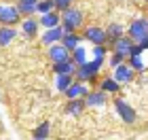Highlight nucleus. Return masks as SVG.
Wrapping results in <instances>:
<instances>
[{"mask_svg": "<svg viewBox=\"0 0 148 140\" xmlns=\"http://www.w3.org/2000/svg\"><path fill=\"white\" fill-rule=\"evenodd\" d=\"M85 108H87V106H85V100H83V98H78V100H68V104H66V112H68L70 117H80Z\"/></svg>", "mask_w": 148, "mask_h": 140, "instance_id": "nucleus-18", "label": "nucleus"}, {"mask_svg": "<svg viewBox=\"0 0 148 140\" xmlns=\"http://www.w3.org/2000/svg\"><path fill=\"white\" fill-rule=\"evenodd\" d=\"M51 11H55V6H53V0H38V4H36V13L45 15V13H51Z\"/></svg>", "mask_w": 148, "mask_h": 140, "instance_id": "nucleus-27", "label": "nucleus"}, {"mask_svg": "<svg viewBox=\"0 0 148 140\" xmlns=\"http://www.w3.org/2000/svg\"><path fill=\"white\" fill-rule=\"evenodd\" d=\"M38 23L42 26L45 30L49 28H57V26H62V15H59L57 11H51V13H45V15H40Z\"/></svg>", "mask_w": 148, "mask_h": 140, "instance_id": "nucleus-14", "label": "nucleus"}, {"mask_svg": "<svg viewBox=\"0 0 148 140\" xmlns=\"http://www.w3.org/2000/svg\"><path fill=\"white\" fill-rule=\"evenodd\" d=\"M49 59L53 64H57V62H66V59H70V51L66 49V47L62 43H55V45H51L49 47Z\"/></svg>", "mask_w": 148, "mask_h": 140, "instance_id": "nucleus-11", "label": "nucleus"}, {"mask_svg": "<svg viewBox=\"0 0 148 140\" xmlns=\"http://www.w3.org/2000/svg\"><path fill=\"white\" fill-rule=\"evenodd\" d=\"M114 110L119 112V117H121V121H125V123H136V119H138V115H136V110H133V106L127 102V100H123V98H116L114 100Z\"/></svg>", "mask_w": 148, "mask_h": 140, "instance_id": "nucleus-4", "label": "nucleus"}, {"mask_svg": "<svg viewBox=\"0 0 148 140\" xmlns=\"http://www.w3.org/2000/svg\"><path fill=\"white\" fill-rule=\"evenodd\" d=\"M129 62H127V66L133 70V72H144V68H146V64H144V59H142V55H129L127 57Z\"/></svg>", "mask_w": 148, "mask_h": 140, "instance_id": "nucleus-26", "label": "nucleus"}, {"mask_svg": "<svg viewBox=\"0 0 148 140\" xmlns=\"http://www.w3.org/2000/svg\"><path fill=\"white\" fill-rule=\"evenodd\" d=\"M138 45H140V47H142V49H144V51H146V49H148V36H146V38H144V41H140V43H138Z\"/></svg>", "mask_w": 148, "mask_h": 140, "instance_id": "nucleus-31", "label": "nucleus"}, {"mask_svg": "<svg viewBox=\"0 0 148 140\" xmlns=\"http://www.w3.org/2000/svg\"><path fill=\"white\" fill-rule=\"evenodd\" d=\"M106 36H108L110 43H114V41H116V38H121V36H125L123 26H121V23H110L108 28H106Z\"/></svg>", "mask_w": 148, "mask_h": 140, "instance_id": "nucleus-23", "label": "nucleus"}, {"mask_svg": "<svg viewBox=\"0 0 148 140\" xmlns=\"http://www.w3.org/2000/svg\"><path fill=\"white\" fill-rule=\"evenodd\" d=\"M106 55H108V49H106V45H93V49H91V62L95 64L97 68H102Z\"/></svg>", "mask_w": 148, "mask_h": 140, "instance_id": "nucleus-17", "label": "nucleus"}, {"mask_svg": "<svg viewBox=\"0 0 148 140\" xmlns=\"http://www.w3.org/2000/svg\"><path fill=\"white\" fill-rule=\"evenodd\" d=\"M74 81V77L72 74H55V89L57 91H66V89H68L70 87V83Z\"/></svg>", "mask_w": 148, "mask_h": 140, "instance_id": "nucleus-24", "label": "nucleus"}, {"mask_svg": "<svg viewBox=\"0 0 148 140\" xmlns=\"http://www.w3.org/2000/svg\"><path fill=\"white\" fill-rule=\"evenodd\" d=\"M142 53H144V49H142L140 45H136V43H133V47H131V53H129V55H142Z\"/></svg>", "mask_w": 148, "mask_h": 140, "instance_id": "nucleus-30", "label": "nucleus"}, {"mask_svg": "<svg viewBox=\"0 0 148 140\" xmlns=\"http://www.w3.org/2000/svg\"><path fill=\"white\" fill-rule=\"evenodd\" d=\"M17 36V30L13 26H0V47H9Z\"/></svg>", "mask_w": 148, "mask_h": 140, "instance_id": "nucleus-16", "label": "nucleus"}, {"mask_svg": "<svg viewBox=\"0 0 148 140\" xmlns=\"http://www.w3.org/2000/svg\"><path fill=\"white\" fill-rule=\"evenodd\" d=\"M53 6H55L57 13H62V11H66V9L72 6V0H53Z\"/></svg>", "mask_w": 148, "mask_h": 140, "instance_id": "nucleus-29", "label": "nucleus"}, {"mask_svg": "<svg viewBox=\"0 0 148 140\" xmlns=\"http://www.w3.org/2000/svg\"><path fill=\"white\" fill-rule=\"evenodd\" d=\"M146 36H148V19H144V17L133 19L129 23V38L138 45L140 41H144Z\"/></svg>", "mask_w": 148, "mask_h": 140, "instance_id": "nucleus-5", "label": "nucleus"}, {"mask_svg": "<svg viewBox=\"0 0 148 140\" xmlns=\"http://www.w3.org/2000/svg\"><path fill=\"white\" fill-rule=\"evenodd\" d=\"M62 45H64L66 49L72 53L78 45H83V36H78L76 32H66V34L62 36Z\"/></svg>", "mask_w": 148, "mask_h": 140, "instance_id": "nucleus-15", "label": "nucleus"}, {"mask_svg": "<svg viewBox=\"0 0 148 140\" xmlns=\"http://www.w3.org/2000/svg\"><path fill=\"white\" fill-rule=\"evenodd\" d=\"M49 132H51V123H49V121H42V123L34 130L32 138H34V140H47V138H49Z\"/></svg>", "mask_w": 148, "mask_h": 140, "instance_id": "nucleus-25", "label": "nucleus"}, {"mask_svg": "<svg viewBox=\"0 0 148 140\" xmlns=\"http://www.w3.org/2000/svg\"><path fill=\"white\" fill-rule=\"evenodd\" d=\"M21 21L17 4H0V26H15Z\"/></svg>", "mask_w": 148, "mask_h": 140, "instance_id": "nucleus-2", "label": "nucleus"}, {"mask_svg": "<svg viewBox=\"0 0 148 140\" xmlns=\"http://www.w3.org/2000/svg\"><path fill=\"white\" fill-rule=\"evenodd\" d=\"M53 72H55V74H72L74 77V72H76V64H74L72 59L57 62V64H53Z\"/></svg>", "mask_w": 148, "mask_h": 140, "instance_id": "nucleus-19", "label": "nucleus"}, {"mask_svg": "<svg viewBox=\"0 0 148 140\" xmlns=\"http://www.w3.org/2000/svg\"><path fill=\"white\" fill-rule=\"evenodd\" d=\"M99 89H102L104 93H119V89H121V85L114 81L112 77H106V79H102V81H99Z\"/></svg>", "mask_w": 148, "mask_h": 140, "instance_id": "nucleus-22", "label": "nucleus"}, {"mask_svg": "<svg viewBox=\"0 0 148 140\" xmlns=\"http://www.w3.org/2000/svg\"><path fill=\"white\" fill-rule=\"evenodd\" d=\"M133 74H136V72H133L127 64H121V66H116V68H114L112 79H114L119 85H129V83L133 81Z\"/></svg>", "mask_w": 148, "mask_h": 140, "instance_id": "nucleus-8", "label": "nucleus"}, {"mask_svg": "<svg viewBox=\"0 0 148 140\" xmlns=\"http://www.w3.org/2000/svg\"><path fill=\"white\" fill-rule=\"evenodd\" d=\"M131 47H133V41L129 36H121V38H116V41L112 43V51L127 59V57H129V53H131Z\"/></svg>", "mask_w": 148, "mask_h": 140, "instance_id": "nucleus-12", "label": "nucleus"}, {"mask_svg": "<svg viewBox=\"0 0 148 140\" xmlns=\"http://www.w3.org/2000/svg\"><path fill=\"white\" fill-rule=\"evenodd\" d=\"M66 34L62 26H57V28H49V30H45L42 32V36H40V41H42V45L47 47H51V45H55V43H62V36Z\"/></svg>", "mask_w": 148, "mask_h": 140, "instance_id": "nucleus-10", "label": "nucleus"}, {"mask_svg": "<svg viewBox=\"0 0 148 140\" xmlns=\"http://www.w3.org/2000/svg\"><path fill=\"white\" fill-rule=\"evenodd\" d=\"M121 64H125V57H121L119 53L112 51V53H110V59H108V66L114 70V68H116V66H121Z\"/></svg>", "mask_w": 148, "mask_h": 140, "instance_id": "nucleus-28", "label": "nucleus"}, {"mask_svg": "<svg viewBox=\"0 0 148 140\" xmlns=\"http://www.w3.org/2000/svg\"><path fill=\"white\" fill-rule=\"evenodd\" d=\"M66 93V98L68 100H78V98H85L87 93H89V87H87V83H80V81H74L70 83V87L64 91Z\"/></svg>", "mask_w": 148, "mask_h": 140, "instance_id": "nucleus-9", "label": "nucleus"}, {"mask_svg": "<svg viewBox=\"0 0 148 140\" xmlns=\"http://www.w3.org/2000/svg\"><path fill=\"white\" fill-rule=\"evenodd\" d=\"M83 100H85V106H89V108H102L108 102V93H104L102 89H95V91L89 89V93Z\"/></svg>", "mask_w": 148, "mask_h": 140, "instance_id": "nucleus-7", "label": "nucleus"}, {"mask_svg": "<svg viewBox=\"0 0 148 140\" xmlns=\"http://www.w3.org/2000/svg\"><path fill=\"white\" fill-rule=\"evenodd\" d=\"M99 74V68L93 62H85L83 66H76V72H74V79L80 83H91V81H95Z\"/></svg>", "mask_w": 148, "mask_h": 140, "instance_id": "nucleus-3", "label": "nucleus"}, {"mask_svg": "<svg viewBox=\"0 0 148 140\" xmlns=\"http://www.w3.org/2000/svg\"><path fill=\"white\" fill-rule=\"evenodd\" d=\"M83 38H87L91 45H106V43H108L106 30L104 28H97V26H89V28H85Z\"/></svg>", "mask_w": 148, "mask_h": 140, "instance_id": "nucleus-6", "label": "nucleus"}, {"mask_svg": "<svg viewBox=\"0 0 148 140\" xmlns=\"http://www.w3.org/2000/svg\"><path fill=\"white\" fill-rule=\"evenodd\" d=\"M70 59H72V62L76 64V66H83L85 62H89V51H87L83 45H78L76 49L70 53Z\"/></svg>", "mask_w": 148, "mask_h": 140, "instance_id": "nucleus-21", "label": "nucleus"}, {"mask_svg": "<svg viewBox=\"0 0 148 140\" xmlns=\"http://www.w3.org/2000/svg\"><path fill=\"white\" fill-rule=\"evenodd\" d=\"M38 28H40V23H38V19H34V15H30V17H21V32H23V36H36L38 34Z\"/></svg>", "mask_w": 148, "mask_h": 140, "instance_id": "nucleus-13", "label": "nucleus"}, {"mask_svg": "<svg viewBox=\"0 0 148 140\" xmlns=\"http://www.w3.org/2000/svg\"><path fill=\"white\" fill-rule=\"evenodd\" d=\"M59 15H62V28H64V32H76L80 26H83V19H85L83 11L76 9V6H70V9L62 11Z\"/></svg>", "mask_w": 148, "mask_h": 140, "instance_id": "nucleus-1", "label": "nucleus"}, {"mask_svg": "<svg viewBox=\"0 0 148 140\" xmlns=\"http://www.w3.org/2000/svg\"><path fill=\"white\" fill-rule=\"evenodd\" d=\"M36 4H38V0H19L17 9L21 13V17H30V15L36 13Z\"/></svg>", "mask_w": 148, "mask_h": 140, "instance_id": "nucleus-20", "label": "nucleus"}]
</instances>
